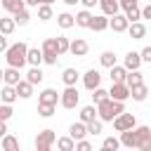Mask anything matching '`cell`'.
<instances>
[{
    "mask_svg": "<svg viewBox=\"0 0 151 151\" xmlns=\"http://www.w3.org/2000/svg\"><path fill=\"white\" fill-rule=\"evenodd\" d=\"M90 28H92V31H97V33L106 31V28H109V17H106V14H92Z\"/></svg>",
    "mask_w": 151,
    "mask_h": 151,
    "instance_id": "4fadbf2b",
    "label": "cell"
},
{
    "mask_svg": "<svg viewBox=\"0 0 151 151\" xmlns=\"http://www.w3.org/2000/svg\"><path fill=\"white\" fill-rule=\"evenodd\" d=\"M54 17V12H52V5H47V2H40L38 5V19L40 21H50Z\"/></svg>",
    "mask_w": 151,
    "mask_h": 151,
    "instance_id": "d6a6232c",
    "label": "cell"
},
{
    "mask_svg": "<svg viewBox=\"0 0 151 151\" xmlns=\"http://www.w3.org/2000/svg\"><path fill=\"white\" fill-rule=\"evenodd\" d=\"M0 5H2V9H7L9 14H14V12H19V9L26 7L24 0H0Z\"/></svg>",
    "mask_w": 151,
    "mask_h": 151,
    "instance_id": "f546056e",
    "label": "cell"
},
{
    "mask_svg": "<svg viewBox=\"0 0 151 151\" xmlns=\"http://www.w3.org/2000/svg\"><path fill=\"white\" fill-rule=\"evenodd\" d=\"M127 33H130L132 40H142V38H146V26H144L142 21H132V24L127 26Z\"/></svg>",
    "mask_w": 151,
    "mask_h": 151,
    "instance_id": "5bb4252c",
    "label": "cell"
},
{
    "mask_svg": "<svg viewBox=\"0 0 151 151\" xmlns=\"http://www.w3.org/2000/svg\"><path fill=\"white\" fill-rule=\"evenodd\" d=\"M78 101H80V94H78V90H76V85H66L64 87V92H59V104L64 106V109H76L78 106Z\"/></svg>",
    "mask_w": 151,
    "mask_h": 151,
    "instance_id": "3957f363",
    "label": "cell"
},
{
    "mask_svg": "<svg viewBox=\"0 0 151 151\" xmlns=\"http://www.w3.org/2000/svg\"><path fill=\"white\" fill-rule=\"evenodd\" d=\"M106 97H109V90H104V87H101V85H99V87H94V90H92V104H94V106H97V104H99V101H104V99H106Z\"/></svg>",
    "mask_w": 151,
    "mask_h": 151,
    "instance_id": "8d00e7d4",
    "label": "cell"
},
{
    "mask_svg": "<svg viewBox=\"0 0 151 151\" xmlns=\"http://www.w3.org/2000/svg\"><path fill=\"white\" fill-rule=\"evenodd\" d=\"M42 78H45V73L40 71V66H31V68H28V73H26V80H28L33 87H35V85H40V83H42Z\"/></svg>",
    "mask_w": 151,
    "mask_h": 151,
    "instance_id": "d4e9b609",
    "label": "cell"
},
{
    "mask_svg": "<svg viewBox=\"0 0 151 151\" xmlns=\"http://www.w3.org/2000/svg\"><path fill=\"white\" fill-rule=\"evenodd\" d=\"M5 50H7V35L0 33V52H5Z\"/></svg>",
    "mask_w": 151,
    "mask_h": 151,
    "instance_id": "f5cc1de1",
    "label": "cell"
},
{
    "mask_svg": "<svg viewBox=\"0 0 151 151\" xmlns=\"http://www.w3.org/2000/svg\"><path fill=\"white\" fill-rule=\"evenodd\" d=\"M26 64H28V66H40V64H42V50H40V47H28V52H26Z\"/></svg>",
    "mask_w": 151,
    "mask_h": 151,
    "instance_id": "e0dca14e",
    "label": "cell"
},
{
    "mask_svg": "<svg viewBox=\"0 0 151 151\" xmlns=\"http://www.w3.org/2000/svg\"><path fill=\"white\" fill-rule=\"evenodd\" d=\"M57 149L59 151H76V139L71 137V134H66V137H57Z\"/></svg>",
    "mask_w": 151,
    "mask_h": 151,
    "instance_id": "4316f807",
    "label": "cell"
},
{
    "mask_svg": "<svg viewBox=\"0 0 151 151\" xmlns=\"http://www.w3.org/2000/svg\"><path fill=\"white\" fill-rule=\"evenodd\" d=\"M68 52H71L73 57H85V54L90 52V45H87V40H83V38H73L71 45H68Z\"/></svg>",
    "mask_w": 151,
    "mask_h": 151,
    "instance_id": "30bf717a",
    "label": "cell"
},
{
    "mask_svg": "<svg viewBox=\"0 0 151 151\" xmlns=\"http://www.w3.org/2000/svg\"><path fill=\"white\" fill-rule=\"evenodd\" d=\"M19 80H21V68H14V66L2 68V83L5 85H17Z\"/></svg>",
    "mask_w": 151,
    "mask_h": 151,
    "instance_id": "8fae6325",
    "label": "cell"
},
{
    "mask_svg": "<svg viewBox=\"0 0 151 151\" xmlns=\"http://www.w3.org/2000/svg\"><path fill=\"white\" fill-rule=\"evenodd\" d=\"M111 123H113V130H116V132H123V130L134 127V125H137V118H134V113H125V111H123V113H118Z\"/></svg>",
    "mask_w": 151,
    "mask_h": 151,
    "instance_id": "5b68a950",
    "label": "cell"
},
{
    "mask_svg": "<svg viewBox=\"0 0 151 151\" xmlns=\"http://www.w3.org/2000/svg\"><path fill=\"white\" fill-rule=\"evenodd\" d=\"M0 7H2V5H0Z\"/></svg>",
    "mask_w": 151,
    "mask_h": 151,
    "instance_id": "680465c9",
    "label": "cell"
},
{
    "mask_svg": "<svg viewBox=\"0 0 151 151\" xmlns=\"http://www.w3.org/2000/svg\"><path fill=\"white\" fill-rule=\"evenodd\" d=\"M57 24H59V28L68 31V28L76 26V17H73L71 12H61V14H57Z\"/></svg>",
    "mask_w": 151,
    "mask_h": 151,
    "instance_id": "ac0fdd59",
    "label": "cell"
},
{
    "mask_svg": "<svg viewBox=\"0 0 151 151\" xmlns=\"http://www.w3.org/2000/svg\"><path fill=\"white\" fill-rule=\"evenodd\" d=\"M61 2H64V5H68V7H76L80 0H61Z\"/></svg>",
    "mask_w": 151,
    "mask_h": 151,
    "instance_id": "11a10c76",
    "label": "cell"
},
{
    "mask_svg": "<svg viewBox=\"0 0 151 151\" xmlns=\"http://www.w3.org/2000/svg\"><path fill=\"white\" fill-rule=\"evenodd\" d=\"M139 83H144V76H142V71H139V68H134V71H127V76H125V85H127V87H132V85H139Z\"/></svg>",
    "mask_w": 151,
    "mask_h": 151,
    "instance_id": "4dcf8cb0",
    "label": "cell"
},
{
    "mask_svg": "<svg viewBox=\"0 0 151 151\" xmlns=\"http://www.w3.org/2000/svg\"><path fill=\"white\" fill-rule=\"evenodd\" d=\"M101 149L104 151H116V149H120V139L118 137H106L101 142Z\"/></svg>",
    "mask_w": 151,
    "mask_h": 151,
    "instance_id": "74e56055",
    "label": "cell"
},
{
    "mask_svg": "<svg viewBox=\"0 0 151 151\" xmlns=\"http://www.w3.org/2000/svg\"><path fill=\"white\" fill-rule=\"evenodd\" d=\"M139 9H142V19H151V2L144 5V7H139Z\"/></svg>",
    "mask_w": 151,
    "mask_h": 151,
    "instance_id": "c3c4849f",
    "label": "cell"
},
{
    "mask_svg": "<svg viewBox=\"0 0 151 151\" xmlns=\"http://www.w3.org/2000/svg\"><path fill=\"white\" fill-rule=\"evenodd\" d=\"M118 5H120V9H123V12H127L130 7H137L139 2H137V0H118Z\"/></svg>",
    "mask_w": 151,
    "mask_h": 151,
    "instance_id": "bcb514c9",
    "label": "cell"
},
{
    "mask_svg": "<svg viewBox=\"0 0 151 151\" xmlns=\"http://www.w3.org/2000/svg\"><path fill=\"white\" fill-rule=\"evenodd\" d=\"M80 5H83L85 9H92L94 5H99V0H80Z\"/></svg>",
    "mask_w": 151,
    "mask_h": 151,
    "instance_id": "681fc988",
    "label": "cell"
},
{
    "mask_svg": "<svg viewBox=\"0 0 151 151\" xmlns=\"http://www.w3.org/2000/svg\"><path fill=\"white\" fill-rule=\"evenodd\" d=\"M94 118H97V106H94V104H87V106L80 109V120H83V123H90V120H94Z\"/></svg>",
    "mask_w": 151,
    "mask_h": 151,
    "instance_id": "1f68e13d",
    "label": "cell"
},
{
    "mask_svg": "<svg viewBox=\"0 0 151 151\" xmlns=\"http://www.w3.org/2000/svg\"><path fill=\"white\" fill-rule=\"evenodd\" d=\"M99 64H101L104 68H111V66L116 64V54H113L111 50H106V52H101V54H99Z\"/></svg>",
    "mask_w": 151,
    "mask_h": 151,
    "instance_id": "e575fe53",
    "label": "cell"
},
{
    "mask_svg": "<svg viewBox=\"0 0 151 151\" xmlns=\"http://www.w3.org/2000/svg\"><path fill=\"white\" fill-rule=\"evenodd\" d=\"M14 28H17V24H14L12 17H0V33L2 35H12Z\"/></svg>",
    "mask_w": 151,
    "mask_h": 151,
    "instance_id": "f1b7e54d",
    "label": "cell"
},
{
    "mask_svg": "<svg viewBox=\"0 0 151 151\" xmlns=\"http://www.w3.org/2000/svg\"><path fill=\"white\" fill-rule=\"evenodd\" d=\"M40 50H42V52H54V54H59V52H57V38H45Z\"/></svg>",
    "mask_w": 151,
    "mask_h": 151,
    "instance_id": "b9f144b4",
    "label": "cell"
},
{
    "mask_svg": "<svg viewBox=\"0 0 151 151\" xmlns=\"http://www.w3.org/2000/svg\"><path fill=\"white\" fill-rule=\"evenodd\" d=\"M90 149H92V144H90V142H87L85 137L76 142V151H90Z\"/></svg>",
    "mask_w": 151,
    "mask_h": 151,
    "instance_id": "f6af8a7d",
    "label": "cell"
},
{
    "mask_svg": "<svg viewBox=\"0 0 151 151\" xmlns=\"http://www.w3.org/2000/svg\"><path fill=\"white\" fill-rule=\"evenodd\" d=\"M78 78H80V73H78L76 68H71V66L61 71V83H64V85H76Z\"/></svg>",
    "mask_w": 151,
    "mask_h": 151,
    "instance_id": "83f0119b",
    "label": "cell"
},
{
    "mask_svg": "<svg viewBox=\"0 0 151 151\" xmlns=\"http://www.w3.org/2000/svg\"><path fill=\"white\" fill-rule=\"evenodd\" d=\"M139 151H151V137H149V139H144V142L139 144Z\"/></svg>",
    "mask_w": 151,
    "mask_h": 151,
    "instance_id": "f907efd6",
    "label": "cell"
},
{
    "mask_svg": "<svg viewBox=\"0 0 151 151\" xmlns=\"http://www.w3.org/2000/svg\"><path fill=\"white\" fill-rule=\"evenodd\" d=\"M0 99H2L5 104H14V101L19 99V94H17V87H14V85H5V87L0 90Z\"/></svg>",
    "mask_w": 151,
    "mask_h": 151,
    "instance_id": "44dd1931",
    "label": "cell"
},
{
    "mask_svg": "<svg viewBox=\"0 0 151 151\" xmlns=\"http://www.w3.org/2000/svg\"><path fill=\"white\" fill-rule=\"evenodd\" d=\"M26 2V7H38L40 5V0H24Z\"/></svg>",
    "mask_w": 151,
    "mask_h": 151,
    "instance_id": "db71d44e",
    "label": "cell"
},
{
    "mask_svg": "<svg viewBox=\"0 0 151 151\" xmlns=\"http://www.w3.org/2000/svg\"><path fill=\"white\" fill-rule=\"evenodd\" d=\"M87 125V134H101V130H104V120H99V118H94V120H90V123H85Z\"/></svg>",
    "mask_w": 151,
    "mask_h": 151,
    "instance_id": "d590c367",
    "label": "cell"
},
{
    "mask_svg": "<svg viewBox=\"0 0 151 151\" xmlns=\"http://www.w3.org/2000/svg\"><path fill=\"white\" fill-rule=\"evenodd\" d=\"M0 80H2V68H0Z\"/></svg>",
    "mask_w": 151,
    "mask_h": 151,
    "instance_id": "6f0895ef",
    "label": "cell"
},
{
    "mask_svg": "<svg viewBox=\"0 0 151 151\" xmlns=\"http://www.w3.org/2000/svg\"><path fill=\"white\" fill-rule=\"evenodd\" d=\"M57 59H59V54H54V52H42V64L54 66V64H57Z\"/></svg>",
    "mask_w": 151,
    "mask_h": 151,
    "instance_id": "ee69618b",
    "label": "cell"
},
{
    "mask_svg": "<svg viewBox=\"0 0 151 151\" xmlns=\"http://www.w3.org/2000/svg\"><path fill=\"white\" fill-rule=\"evenodd\" d=\"M146 97H149V87H146L144 83L130 87V99H132V101H144Z\"/></svg>",
    "mask_w": 151,
    "mask_h": 151,
    "instance_id": "2e32d148",
    "label": "cell"
},
{
    "mask_svg": "<svg viewBox=\"0 0 151 151\" xmlns=\"http://www.w3.org/2000/svg\"><path fill=\"white\" fill-rule=\"evenodd\" d=\"M127 26H130V21H127V17L125 14H113V17H109V28H113V33H125L127 31Z\"/></svg>",
    "mask_w": 151,
    "mask_h": 151,
    "instance_id": "52a82bcc",
    "label": "cell"
},
{
    "mask_svg": "<svg viewBox=\"0 0 151 151\" xmlns=\"http://www.w3.org/2000/svg\"><path fill=\"white\" fill-rule=\"evenodd\" d=\"M99 7H101V12H104L106 17H113V14H118V12H120L118 0H99Z\"/></svg>",
    "mask_w": 151,
    "mask_h": 151,
    "instance_id": "603a6c76",
    "label": "cell"
},
{
    "mask_svg": "<svg viewBox=\"0 0 151 151\" xmlns=\"http://www.w3.org/2000/svg\"><path fill=\"white\" fill-rule=\"evenodd\" d=\"M54 109H57L54 104H40V101H38V113H40L42 118H50V116H54Z\"/></svg>",
    "mask_w": 151,
    "mask_h": 151,
    "instance_id": "ab89813d",
    "label": "cell"
},
{
    "mask_svg": "<svg viewBox=\"0 0 151 151\" xmlns=\"http://www.w3.org/2000/svg\"><path fill=\"white\" fill-rule=\"evenodd\" d=\"M109 97L111 99H118V101H127L130 99V87L125 83H113L111 90H109Z\"/></svg>",
    "mask_w": 151,
    "mask_h": 151,
    "instance_id": "9c48e42d",
    "label": "cell"
},
{
    "mask_svg": "<svg viewBox=\"0 0 151 151\" xmlns=\"http://www.w3.org/2000/svg\"><path fill=\"white\" fill-rule=\"evenodd\" d=\"M7 132H9V130H7V123H5V120H0V139H2Z\"/></svg>",
    "mask_w": 151,
    "mask_h": 151,
    "instance_id": "816d5d0a",
    "label": "cell"
},
{
    "mask_svg": "<svg viewBox=\"0 0 151 151\" xmlns=\"http://www.w3.org/2000/svg\"><path fill=\"white\" fill-rule=\"evenodd\" d=\"M26 52H28V45L26 42H14V45H7L5 50V61L7 66H14V68H24L26 66Z\"/></svg>",
    "mask_w": 151,
    "mask_h": 151,
    "instance_id": "7a4b0ae2",
    "label": "cell"
},
{
    "mask_svg": "<svg viewBox=\"0 0 151 151\" xmlns=\"http://www.w3.org/2000/svg\"><path fill=\"white\" fill-rule=\"evenodd\" d=\"M54 142H57L54 130L45 127V130H40V132H38V137H35V149H38V151H50Z\"/></svg>",
    "mask_w": 151,
    "mask_h": 151,
    "instance_id": "277c9868",
    "label": "cell"
},
{
    "mask_svg": "<svg viewBox=\"0 0 151 151\" xmlns=\"http://www.w3.org/2000/svg\"><path fill=\"white\" fill-rule=\"evenodd\" d=\"M12 19H14V24H17V26H26V24L31 21V14H28V9L24 7V9L14 12V14H12Z\"/></svg>",
    "mask_w": 151,
    "mask_h": 151,
    "instance_id": "836d02e7",
    "label": "cell"
},
{
    "mask_svg": "<svg viewBox=\"0 0 151 151\" xmlns=\"http://www.w3.org/2000/svg\"><path fill=\"white\" fill-rule=\"evenodd\" d=\"M139 57H142V64L146 61V64H151V45L149 47H144L142 52H139Z\"/></svg>",
    "mask_w": 151,
    "mask_h": 151,
    "instance_id": "7dc6e473",
    "label": "cell"
},
{
    "mask_svg": "<svg viewBox=\"0 0 151 151\" xmlns=\"http://www.w3.org/2000/svg\"><path fill=\"white\" fill-rule=\"evenodd\" d=\"M68 134L78 142V139H83V137H87V125L83 123V120H78V123H73L71 127H68Z\"/></svg>",
    "mask_w": 151,
    "mask_h": 151,
    "instance_id": "7402d4cb",
    "label": "cell"
},
{
    "mask_svg": "<svg viewBox=\"0 0 151 151\" xmlns=\"http://www.w3.org/2000/svg\"><path fill=\"white\" fill-rule=\"evenodd\" d=\"M12 116H14V109H12V104H5V101H2V104H0V120H5V123H7Z\"/></svg>",
    "mask_w": 151,
    "mask_h": 151,
    "instance_id": "60d3db41",
    "label": "cell"
},
{
    "mask_svg": "<svg viewBox=\"0 0 151 151\" xmlns=\"http://www.w3.org/2000/svg\"><path fill=\"white\" fill-rule=\"evenodd\" d=\"M109 76H111V83H125L127 68H125V66H118V64H113V66L109 68Z\"/></svg>",
    "mask_w": 151,
    "mask_h": 151,
    "instance_id": "d6986e66",
    "label": "cell"
},
{
    "mask_svg": "<svg viewBox=\"0 0 151 151\" xmlns=\"http://www.w3.org/2000/svg\"><path fill=\"white\" fill-rule=\"evenodd\" d=\"M83 85H85V90H94V87H99L101 85V73L97 71V68H90V71H85V76H83Z\"/></svg>",
    "mask_w": 151,
    "mask_h": 151,
    "instance_id": "ba28073f",
    "label": "cell"
},
{
    "mask_svg": "<svg viewBox=\"0 0 151 151\" xmlns=\"http://www.w3.org/2000/svg\"><path fill=\"white\" fill-rule=\"evenodd\" d=\"M0 146H2V151H19V139L7 132V134L0 139Z\"/></svg>",
    "mask_w": 151,
    "mask_h": 151,
    "instance_id": "484cf974",
    "label": "cell"
},
{
    "mask_svg": "<svg viewBox=\"0 0 151 151\" xmlns=\"http://www.w3.org/2000/svg\"><path fill=\"white\" fill-rule=\"evenodd\" d=\"M38 101H40V104H54V106H57V104H59V92H57L54 87H45V90L38 94Z\"/></svg>",
    "mask_w": 151,
    "mask_h": 151,
    "instance_id": "7c38bea8",
    "label": "cell"
},
{
    "mask_svg": "<svg viewBox=\"0 0 151 151\" xmlns=\"http://www.w3.org/2000/svg\"><path fill=\"white\" fill-rule=\"evenodd\" d=\"M123 111H125V101H118V99H111V97H106L104 101L97 104V118L104 120V123H111Z\"/></svg>",
    "mask_w": 151,
    "mask_h": 151,
    "instance_id": "6da1fadb",
    "label": "cell"
},
{
    "mask_svg": "<svg viewBox=\"0 0 151 151\" xmlns=\"http://www.w3.org/2000/svg\"><path fill=\"white\" fill-rule=\"evenodd\" d=\"M118 139H120V146H127V149H139V137H137V130H134V127L123 130Z\"/></svg>",
    "mask_w": 151,
    "mask_h": 151,
    "instance_id": "8992f818",
    "label": "cell"
},
{
    "mask_svg": "<svg viewBox=\"0 0 151 151\" xmlns=\"http://www.w3.org/2000/svg\"><path fill=\"white\" fill-rule=\"evenodd\" d=\"M123 66L127 68V71H134V68H139L142 66V57H139V52H127L125 54V59H123Z\"/></svg>",
    "mask_w": 151,
    "mask_h": 151,
    "instance_id": "9a60e30c",
    "label": "cell"
},
{
    "mask_svg": "<svg viewBox=\"0 0 151 151\" xmlns=\"http://www.w3.org/2000/svg\"><path fill=\"white\" fill-rule=\"evenodd\" d=\"M68 45H71V40L66 35H57V52H59V57L68 52Z\"/></svg>",
    "mask_w": 151,
    "mask_h": 151,
    "instance_id": "f35d334b",
    "label": "cell"
},
{
    "mask_svg": "<svg viewBox=\"0 0 151 151\" xmlns=\"http://www.w3.org/2000/svg\"><path fill=\"white\" fill-rule=\"evenodd\" d=\"M40 2H47V5H52V2H54V0H40Z\"/></svg>",
    "mask_w": 151,
    "mask_h": 151,
    "instance_id": "9f6ffc18",
    "label": "cell"
},
{
    "mask_svg": "<svg viewBox=\"0 0 151 151\" xmlns=\"http://www.w3.org/2000/svg\"><path fill=\"white\" fill-rule=\"evenodd\" d=\"M125 17H127L130 24H132V21H139V19H142V9H139V5H137V7H130V9L125 12Z\"/></svg>",
    "mask_w": 151,
    "mask_h": 151,
    "instance_id": "7bdbcfd3",
    "label": "cell"
},
{
    "mask_svg": "<svg viewBox=\"0 0 151 151\" xmlns=\"http://www.w3.org/2000/svg\"><path fill=\"white\" fill-rule=\"evenodd\" d=\"M14 87H17V94H19L21 99H28V97H33V85H31L26 78H21V80H19Z\"/></svg>",
    "mask_w": 151,
    "mask_h": 151,
    "instance_id": "ffe728a7",
    "label": "cell"
},
{
    "mask_svg": "<svg viewBox=\"0 0 151 151\" xmlns=\"http://www.w3.org/2000/svg\"><path fill=\"white\" fill-rule=\"evenodd\" d=\"M76 17V26H80V28H90V21H92V12L90 9H80L78 14H73Z\"/></svg>",
    "mask_w": 151,
    "mask_h": 151,
    "instance_id": "cb8c5ba5",
    "label": "cell"
}]
</instances>
